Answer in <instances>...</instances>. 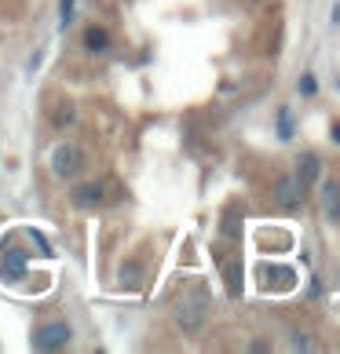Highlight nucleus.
Segmentation results:
<instances>
[{
    "mask_svg": "<svg viewBox=\"0 0 340 354\" xmlns=\"http://www.w3.org/2000/svg\"><path fill=\"white\" fill-rule=\"evenodd\" d=\"M81 150L70 147V142H59L55 150H51V172H55L59 179H73L77 172H81Z\"/></svg>",
    "mask_w": 340,
    "mask_h": 354,
    "instance_id": "nucleus-1",
    "label": "nucleus"
},
{
    "mask_svg": "<svg viewBox=\"0 0 340 354\" xmlns=\"http://www.w3.org/2000/svg\"><path fill=\"white\" fill-rule=\"evenodd\" d=\"M70 344V325L66 322H48L33 333V347L37 351H59Z\"/></svg>",
    "mask_w": 340,
    "mask_h": 354,
    "instance_id": "nucleus-2",
    "label": "nucleus"
},
{
    "mask_svg": "<svg viewBox=\"0 0 340 354\" xmlns=\"http://www.w3.org/2000/svg\"><path fill=\"white\" fill-rule=\"evenodd\" d=\"M274 201H278L285 212H296V208L304 205V187H300L293 176H282L274 183Z\"/></svg>",
    "mask_w": 340,
    "mask_h": 354,
    "instance_id": "nucleus-3",
    "label": "nucleus"
},
{
    "mask_svg": "<svg viewBox=\"0 0 340 354\" xmlns=\"http://www.w3.org/2000/svg\"><path fill=\"white\" fill-rule=\"evenodd\" d=\"M176 322H179L187 333H198V329H202V322H205V299H202V296L183 299L179 310H176Z\"/></svg>",
    "mask_w": 340,
    "mask_h": 354,
    "instance_id": "nucleus-4",
    "label": "nucleus"
},
{
    "mask_svg": "<svg viewBox=\"0 0 340 354\" xmlns=\"http://www.w3.org/2000/svg\"><path fill=\"white\" fill-rule=\"evenodd\" d=\"M0 274H4L8 281H22L26 278V252L22 248H8V252L0 256Z\"/></svg>",
    "mask_w": 340,
    "mask_h": 354,
    "instance_id": "nucleus-5",
    "label": "nucleus"
},
{
    "mask_svg": "<svg viewBox=\"0 0 340 354\" xmlns=\"http://www.w3.org/2000/svg\"><path fill=\"white\" fill-rule=\"evenodd\" d=\"M319 176H322V161H319V157L315 153H304V157H300V161H296V183H300V187H315V183H319Z\"/></svg>",
    "mask_w": 340,
    "mask_h": 354,
    "instance_id": "nucleus-6",
    "label": "nucleus"
},
{
    "mask_svg": "<svg viewBox=\"0 0 340 354\" xmlns=\"http://www.w3.org/2000/svg\"><path fill=\"white\" fill-rule=\"evenodd\" d=\"M102 198H107L102 183H81V187L73 190V205L77 208H96V205H102Z\"/></svg>",
    "mask_w": 340,
    "mask_h": 354,
    "instance_id": "nucleus-7",
    "label": "nucleus"
},
{
    "mask_svg": "<svg viewBox=\"0 0 340 354\" xmlns=\"http://www.w3.org/2000/svg\"><path fill=\"white\" fill-rule=\"evenodd\" d=\"M322 208H325V216H330V219L340 223V179L322 183Z\"/></svg>",
    "mask_w": 340,
    "mask_h": 354,
    "instance_id": "nucleus-8",
    "label": "nucleus"
},
{
    "mask_svg": "<svg viewBox=\"0 0 340 354\" xmlns=\"http://www.w3.org/2000/svg\"><path fill=\"white\" fill-rule=\"evenodd\" d=\"M84 48L91 55H102V51H110V33L102 30V26H88L84 30Z\"/></svg>",
    "mask_w": 340,
    "mask_h": 354,
    "instance_id": "nucleus-9",
    "label": "nucleus"
},
{
    "mask_svg": "<svg viewBox=\"0 0 340 354\" xmlns=\"http://www.w3.org/2000/svg\"><path fill=\"white\" fill-rule=\"evenodd\" d=\"M51 124L55 128H66V124H73V102H55V110H51Z\"/></svg>",
    "mask_w": 340,
    "mask_h": 354,
    "instance_id": "nucleus-10",
    "label": "nucleus"
},
{
    "mask_svg": "<svg viewBox=\"0 0 340 354\" xmlns=\"http://www.w3.org/2000/svg\"><path fill=\"white\" fill-rule=\"evenodd\" d=\"M121 285L125 288H139L143 285V267L139 263H121Z\"/></svg>",
    "mask_w": 340,
    "mask_h": 354,
    "instance_id": "nucleus-11",
    "label": "nucleus"
},
{
    "mask_svg": "<svg viewBox=\"0 0 340 354\" xmlns=\"http://www.w3.org/2000/svg\"><path fill=\"white\" fill-rule=\"evenodd\" d=\"M227 292L231 296H242V263H231L227 267Z\"/></svg>",
    "mask_w": 340,
    "mask_h": 354,
    "instance_id": "nucleus-12",
    "label": "nucleus"
},
{
    "mask_svg": "<svg viewBox=\"0 0 340 354\" xmlns=\"http://www.w3.org/2000/svg\"><path fill=\"white\" fill-rule=\"evenodd\" d=\"M70 22H73V0H59V26L66 30Z\"/></svg>",
    "mask_w": 340,
    "mask_h": 354,
    "instance_id": "nucleus-13",
    "label": "nucleus"
},
{
    "mask_svg": "<svg viewBox=\"0 0 340 354\" xmlns=\"http://www.w3.org/2000/svg\"><path fill=\"white\" fill-rule=\"evenodd\" d=\"M278 136L282 139H293V117H289V110L278 113Z\"/></svg>",
    "mask_w": 340,
    "mask_h": 354,
    "instance_id": "nucleus-14",
    "label": "nucleus"
},
{
    "mask_svg": "<svg viewBox=\"0 0 340 354\" xmlns=\"http://www.w3.org/2000/svg\"><path fill=\"white\" fill-rule=\"evenodd\" d=\"M224 238H231V241H238V238H242L238 219H234V216H227V219H224Z\"/></svg>",
    "mask_w": 340,
    "mask_h": 354,
    "instance_id": "nucleus-15",
    "label": "nucleus"
},
{
    "mask_svg": "<svg viewBox=\"0 0 340 354\" xmlns=\"http://www.w3.org/2000/svg\"><path fill=\"white\" fill-rule=\"evenodd\" d=\"M300 91H304V95H311V91H315V77H304V81H300Z\"/></svg>",
    "mask_w": 340,
    "mask_h": 354,
    "instance_id": "nucleus-16",
    "label": "nucleus"
},
{
    "mask_svg": "<svg viewBox=\"0 0 340 354\" xmlns=\"http://www.w3.org/2000/svg\"><path fill=\"white\" fill-rule=\"evenodd\" d=\"M333 139L340 142V124H333Z\"/></svg>",
    "mask_w": 340,
    "mask_h": 354,
    "instance_id": "nucleus-17",
    "label": "nucleus"
}]
</instances>
